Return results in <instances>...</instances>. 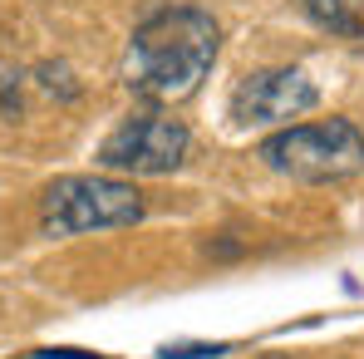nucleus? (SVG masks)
Listing matches in <instances>:
<instances>
[{"mask_svg":"<svg viewBox=\"0 0 364 359\" xmlns=\"http://www.w3.org/2000/svg\"><path fill=\"white\" fill-rule=\"evenodd\" d=\"M148 202L133 182L119 178H60L45 187L40 222L50 237H79V232H109L143 222Z\"/></svg>","mask_w":364,"mask_h":359,"instance_id":"nucleus-3","label":"nucleus"},{"mask_svg":"<svg viewBox=\"0 0 364 359\" xmlns=\"http://www.w3.org/2000/svg\"><path fill=\"white\" fill-rule=\"evenodd\" d=\"M187 148H192V133H187V123L168 119V114H138V119L119 123V128L104 138V148H99V163H104L109 173L163 178V173L182 168Z\"/></svg>","mask_w":364,"mask_h":359,"instance_id":"nucleus-4","label":"nucleus"},{"mask_svg":"<svg viewBox=\"0 0 364 359\" xmlns=\"http://www.w3.org/2000/svg\"><path fill=\"white\" fill-rule=\"evenodd\" d=\"M222 25L202 5H168L148 15L123 55V84L148 104H182L217 64Z\"/></svg>","mask_w":364,"mask_h":359,"instance_id":"nucleus-1","label":"nucleus"},{"mask_svg":"<svg viewBox=\"0 0 364 359\" xmlns=\"http://www.w3.org/2000/svg\"><path fill=\"white\" fill-rule=\"evenodd\" d=\"M315 104H320V89L296 64L256 69L232 89V119L242 128H251V123H291L301 114H310Z\"/></svg>","mask_w":364,"mask_h":359,"instance_id":"nucleus-5","label":"nucleus"},{"mask_svg":"<svg viewBox=\"0 0 364 359\" xmlns=\"http://www.w3.org/2000/svg\"><path fill=\"white\" fill-rule=\"evenodd\" d=\"M256 158L291 182H345L364 168V133L350 119L291 123L271 133Z\"/></svg>","mask_w":364,"mask_h":359,"instance_id":"nucleus-2","label":"nucleus"},{"mask_svg":"<svg viewBox=\"0 0 364 359\" xmlns=\"http://www.w3.org/2000/svg\"><path fill=\"white\" fill-rule=\"evenodd\" d=\"M301 10L330 35L364 40V0H301Z\"/></svg>","mask_w":364,"mask_h":359,"instance_id":"nucleus-6","label":"nucleus"}]
</instances>
